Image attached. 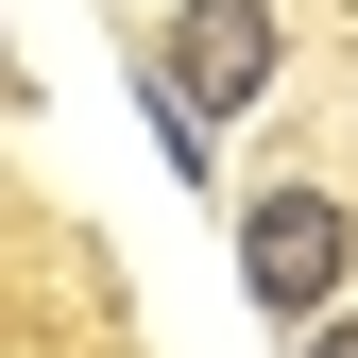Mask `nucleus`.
<instances>
[{"instance_id":"obj_1","label":"nucleus","mask_w":358,"mask_h":358,"mask_svg":"<svg viewBox=\"0 0 358 358\" xmlns=\"http://www.w3.org/2000/svg\"><path fill=\"white\" fill-rule=\"evenodd\" d=\"M154 85H171L188 120H239L256 85H273V0H188L171 52H154Z\"/></svg>"},{"instance_id":"obj_2","label":"nucleus","mask_w":358,"mask_h":358,"mask_svg":"<svg viewBox=\"0 0 358 358\" xmlns=\"http://www.w3.org/2000/svg\"><path fill=\"white\" fill-rule=\"evenodd\" d=\"M239 290L273 307V324H307V307H341V205L324 188H273L239 222Z\"/></svg>"},{"instance_id":"obj_3","label":"nucleus","mask_w":358,"mask_h":358,"mask_svg":"<svg viewBox=\"0 0 358 358\" xmlns=\"http://www.w3.org/2000/svg\"><path fill=\"white\" fill-rule=\"evenodd\" d=\"M307 358H358V324H324V307H307Z\"/></svg>"}]
</instances>
